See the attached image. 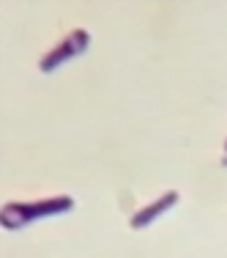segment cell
Here are the masks:
<instances>
[{
  "mask_svg": "<svg viewBox=\"0 0 227 258\" xmlns=\"http://www.w3.org/2000/svg\"><path fill=\"white\" fill-rule=\"evenodd\" d=\"M224 151H227V140H224Z\"/></svg>",
  "mask_w": 227,
  "mask_h": 258,
  "instance_id": "cell-5",
  "label": "cell"
},
{
  "mask_svg": "<svg viewBox=\"0 0 227 258\" xmlns=\"http://www.w3.org/2000/svg\"><path fill=\"white\" fill-rule=\"evenodd\" d=\"M71 209H74L71 195H52V198H39V201H9L0 212V223H3L6 231H20L33 220L69 214Z\"/></svg>",
  "mask_w": 227,
  "mask_h": 258,
  "instance_id": "cell-1",
  "label": "cell"
},
{
  "mask_svg": "<svg viewBox=\"0 0 227 258\" xmlns=\"http://www.w3.org/2000/svg\"><path fill=\"white\" fill-rule=\"evenodd\" d=\"M178 201H181V195H178L175 189H170V192H162L156 201H151L148 206L140 209V212L134 214V217L129 220V223H132V228H137V231H140V228H148L153 220L162 217L164 212H170V209H173V206L178 204Z\"/></svg>",
  "mask_w": 227,
  "mask_h": 258,
  "instance_id": "cell-3",
  "label": "cell"
},
{
  "mask_svg": "<svg viewBox=\"0 0 227 258\" xmlns=\"http://www.w3.org/2000/svg\"><path fill=\"white\" fill-rule=\"evenodd\" d=\"M222 165H224V168H227V154H224V159H222Z\"/></svg>",
  "mask_w": 227,
  "mask_h": 258,
  "instance_id": "cell-4",
  "label": "cell"
},
{
  "mask_svg": "<svg viewBox=\"0 0 227 258\" xmlns=\"http://www.w3.org/2000/svg\"><path fill=\"white\" fill-rule=\"evenodd\" d=\"M88 44H90V33H88V30H82V28L71 30V33L66 36L60 44H55L52 50L39 60V69L50 75V72H55L60 63H66V60H71V58H77V55H82L85 50H88Z\"/></svg>",
  "mask_w": 227,
  "mask_h": 258,
  "instance_id": "cell-2",
  "label": "cell"
}]
</instances>
